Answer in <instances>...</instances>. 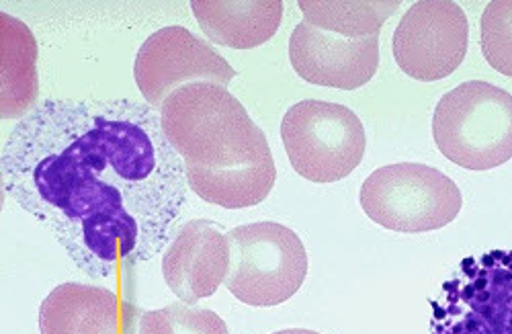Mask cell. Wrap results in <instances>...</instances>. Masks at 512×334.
<instances>
[{
    "instance_id": "ba28073f",
    "label": "cell",
    "mask_w": 512,
    "mask_h": 334,
    "mask_svg": "<svg viewBox=\"0 0 512 334\" xmlns=\"http://www.w3.org/2000/svg\"><path fill=\"white\" fill-rule=\"evenodd\" d=\"M236 70L207 41L185 27L173 25L152 33L134 62L136 85L152 109L191 82L228 87Z\"/></svg>"
},
{
    "instance_id": "9c48e42d",
    "label": "cell",
    "mask_w": 512,
    "mask_h": 334,
    "mask_svg": "<svg viewBox=\"0 0 512 334\" xmlns=\"http://www.w3.org/2000/svg\"><path fill=\"white\" fill-rule=\"evenodd\" d=\"M293 70L318 87L355 91L375 76L379 66V35L345 39L300 23L289 39Z\"/></svg>"
},
{
    "instance_id": "ac0fdd59",
    "label": "cell",
    "mask_w": 512,
    "mask_h": 334,
    "mask_svg": "<svg viewBox=\"0 0 512 334\" xmlns=\"http://www.w3.org/2000/svg\"><path fill=\"white\" fill-rule=\"evenodd\" d=\"M273 334H320L314 330H306V328H285V330H277Z\"/></svg>"
},
{
    "instance_id": "7a4b0ae2",
    "label": "cell",
    "mask_w": 512,
    "mask_h": 334,
    "mask_svg": "<svg viewBox=\"0 0 512 334\" xmlns=\"http://www.w3.org/2000/svg\"><path fill=\"white\" fill-rule=\"evenodd\" d=\"M166 142L185 166L228 169L273 154L267 136L244 105L213 82H191L160 107Z\"/></svg>"
},
{
    "instance_id": "8fae6325",
    "label": "cell",
    "mask_w": 512,
    "mask_h": 334,
    "mask_svg": "<svg viewBox=\"0 0 512 334\" xmlns=\"http://www.w3.org/2000/svg\"><path fill=\"white\" fill-rule=\"evenodd\" d=\"M146 310L123 302L115 291L62 283L41 302V334H142V316Z\"/></svg>"
},
{
    "instance_id": "5b68a950",
    "label": "cell",
    "mask_w": 512,
    "mask_h": 334,
    "mask_svg": "<svg viewBox=\"0 0 512 334\" xmlns=\"http://www.w3.org/2000/svg\"><path fill=\"white\" fill-rule=\"evenodd\" d=\"M359 201L377 226L418 234L449 226L461 212L463 195L453 179L433 166L398 162L367 177Z\"/></svg>"
},
{
    "instance_id": "30bf717a",
    "label": "cell",
    "mask_w": 512,
    "mask_h": 334,
    "mask_svg": "<svg viewBox=\"0 0 512 334\" xmlns=\"http://www.w3.org/2000/svg\"><path fill=\"white\" fill-rule=\"evenodd\" d=\"M228 271V232L209 220L183 224L162 257V275L168 289L189 306L216 294L226 283Z\"/></svg>"
},
{
    "instance_id": "5bb4252c",
    "label": "cell",
    "mask_w": 512,
    "mask_h": 334,
    "mask_svg": "<svg viewBox=\"0 0 512 334\" xmlns=\"http://www.w3.org/2000/svg\"><path fill=\"white\" fill-rule=\"evenodd\" d=\"M0 44H3V119H23L37 105V44L31 31L19 19L0 15Z\"/></svg>"
},
{
    "instance_id": "52a82bcc",
    "label": "cell",
    "mask_w": 512,
    "mask_h": 334,
    "mask_svg": "<svg viewBox=\"0 0 512 334\" xmlns=\"http://www.w3.org/2000/svg\"><path fill=\"white\" fill-rule=\"evenodd\" d=\"M469 21L451 0H418L394 31V60L414 80L435 82L453 74L465 60Z\"/></svg>"
},
{
    "instance_id": "7c38bea8",
    "label": "cell",
    "mask_w": 512,
    "mask_h": 334,
    "mask_svg": "<svg viewBox=\"0 0 512 334\" xmlns=\"http://www.w3.org/2000/svg\"><path fill=\"white\" fill-rule=\"evenodd\" d=\"M191 9L213 44L232 50L267 44L283 17L281 0H193Z\"/></svg>"
},
{
    "instance_id": "3957f363",
    "label": "cell",
    "mask_w": 512,
    "mask_h": 334,
    "mask_svg": "<svg viewBox=\"0 0 512 334\" xmlns=\"http://www.w3.org/2000/svg\"><path fill=\"white\" fill-rule=\"evenodd\" d=\"M433 138L461 169H496L512 158V95L484 80L463 82L437 103Z\"/></svg>"
},
{
    "instance_id": "2e32d148",
    "label": "cell",
    "mask_w": 512,
    "mask_h": 334,
    "mask_svg": "<svg viewBox=\"0 0 512 334\" xmlns=\"http://www.w3.org/2000/svg\"><path fill=\"white\" fill-rule=\"evenodd\" d=\"M142 334H230L220 314L175 302L162 310L144 312Z\"/></svg>"
},
{
    "instance_id": "6da1fadb",
    "label": "cell",
    "mask_w": 512,
    "mask_h": 334,
    "mask_svg": "<svg viewBox=\"0 0 512 334\" xmlns=\"http://www.w3.org/2000/svg\"><path fill=\"white\" fill-rule=\"evenodd\" d=\"M0 183L95 279L150 259L187 203V173L150 105L48 99L3 144Z\"/></svg>"
},
{
    "instance_id": "e0dca14e",
    "label": "cell",
    "mask_w": 512,
    "mask_h": 334,
    "mask_svg": "<svg viewBox=\"0 0 512 334\" xmlns=\"http://www.w3.org/2000/svg\"><path fill=\"white\" fill-rule=\"evenodd\" d=\"M480 46L486 62L512 78V0H492L480 23Z\"/></svg>"
},
{
    "instance_id": "277c9868",
    "label": "cell",
    "mask_w": 512,
    "mask_h": 334,
    "mask_svg": "<svg viewBox=\"0 0 512 334\" xmlns=\"http://www.w3.org/2000/svg\"><path fill=\"white\" fill-rule=\"evenodd\" d=\"M230 294L254 308H273L291 300L308 275L302 238L277 222H256L228 232Z\"/></svg>"
},
{
    "instance_id": "8992f818",
    "label": "cell",
    "mask_w": 512,
    "mask_h": 334,
    "mask_svg": "<svg viewBox=\"0 0 512 334\" xmlns=\"http://www.w3.org/2000/svg\"><path fill=\"white\" fill-rule=\"evenodd\" d=\"M281 140L293 171L312 183H334L361 164L367 136L349 107L306 99L295 103L281 121Z\"/></svg>"
},
{
    "instance_id": "9a60e30c",
    "label": "cell",
    "mask_w": 512,
    "mask_h": 334,
    "mask_svg": "<svg viewBox=\"0 0 512 334\" xmlns=\"http://www.w3.org/2000/svg\"><path fill=\"white\" fill-rule=\"evenodd\" d=\"M306 23L345 39L379 35L400 0H300Z\"/></svg>"
},
{
    "instance_id": "4fadbf2b",
    "label": "cell",
    "mask_w": 512,
    "mask_h": 334,
    "mask_svg": "<svg viewBox=\"0 0 512 334\" xmlns=\"http://www.w3.org/2000/svg\"><path fill=\"white\" fill-rule=\"evenodd\" d=\"M189 189L205 203L224 210H246L263 203L275 187L277 169L273 154L228 169L185 166Z\"/></svg>"
}]
</instances>
